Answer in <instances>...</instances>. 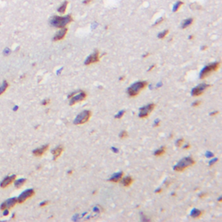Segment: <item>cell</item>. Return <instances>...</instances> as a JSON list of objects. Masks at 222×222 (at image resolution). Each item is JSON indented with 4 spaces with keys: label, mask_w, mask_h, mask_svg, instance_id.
Segmentation results:
<instances>
[{
    "label": "cell",
    "mask_w": 222,
    "mask_h": 222,
    "mask_svg": "<svg viewBox=\"0 0 222 222\" xmlns=\"http://www.w3.org/2000/svg\"><path fill=\"white\" fill-rule=\"evenodd\" d=\"M149 85V83L146 82V81H139L135 83L134 84H132L128 89V95L129 97H135L137 96L143 90H145Z\"/></svg>",
    "instance_id": "6da1fadb"
},
{
    "label": "cell",
    "mask_w": 222,
    "mask_h": 222,
    "mask_svg": "<svg viewBox=\"0 0 222 222\" xmlns=\"http://www.w3.org/2000/svg\"><path fill=\"white\" fill-rule=\"evenodd\" d=\"M73 21V18L71 15H67L64 17H59V16H54L51 20V24L53 27L56 28H64L67 24H70Z\"/></svg>",
    "instance_id": "7a4b0ae2"
},
{
    "label": "cell",
    "mask_w": 222,
    "mask_h": 222,
    "mask_svg": "<svg viewBox=\"0 0 222 222\" xmlns=\"http://www.w3.org/2000/svg\"><path fill=\"white\" fill-rule=\"evenodd\" d=\"M194 164H195V160L193 157H185L174 167V170L176 172H183L184 170L194 166Z\"/></svg>",
    "instance_id": "3957f363"
},
{
    "label": "cell",
    "mask_w": 222,
    "mask_h": 222,
    "mask_svg": "<svg viewBox=\"0 0 222 222\" xmlns=\"http://www.w3.org/2000/svg\"><path fill=\"white\" fill-rule=\"evenodd\" d=\"M87 98V93L83 90H77L71 93L69 96V100H70V105L77 104L78 103H82L83 102L85 99Z\"/></svg>",
    "instance_id": "277c9868"
},
{
    "label": "cell",
    "mask_w": 222,
    "mask_h": 222,
    "mask_svg": "<svg viewBox=\"0 0 222 222\" xmlns=\"http://www.w3.org/2000/svg\"><path fill=\"white\" fill-rule=\"evenodd\" d=\"M220 67V62H215V63H213L209 65L206 66L200 74V78L204 79L207 77L212 73L217 71Z\"/></svg>",
    "instance_id": "5b68a950"
},
{
    "label": "cell",
    "mask_w": 222,
    "mask_h": 222,
    "mask_svg": "<svg viewBox=\"0 0 222 222\" xmlns=\"http://www.w3.org/2000/svg\"><path fill=\"white\" fill-rule=\"evenodd\" d=\"M92 116V112L90 110H83L77 116V117L74 120L75 125L84 124L90 121Z\"/></svg>",
    "instance_id": "8992f818"
},
{
    "label": "cell",
    "mask_w": 222,
    "mask_h": 222,
    "mask_svg": "<svg viewBox=\"0 0 222 222\" xmlns=\"http://www.w3.org/2000/svg\"><path fill=\"white\" fill-rule=\"evenodd\" d=\"M155 103H149V104L142 107L140 109V112H139V117L142 118V119L148 117L151 114V112L155 109Z\"/></svg>",
    "instance_id": "52a82bcc"
},
{
    "label": "cell",
    "mask_w": 222,
    "mask_h": 222,
    "mask_svg": "<svg viewBox=\"0 0 222 222\" xmlns=\"http://www.w3.org/2000/svg\"><path fill=\"white\" fill-rule=\"evenodd\" d=\"M210 88V85L207 84V83H201V84L198 85V86H196L195 88H194L193 90H192V92H191V95L193 96H201L203 95L205 91Z\"/></svg>",
    "instance_id": "ba28073f"
},
{
    "label": "cell",
    "mask_w": 222,
    "mask_h": 222,
    "mask_svg": "<svg viewBox=\"0 0 222 222\" xmlns=\"http://www.w3.org/2000/svg\"><path fill=\"white\" fill-rule=\"evenodd\" d=\"M101 59V56H100V52L99 51H95L94 53H92L91 55H90L87 59L85 60L84 64L86 66L91 65V64H96L100 61Z\"/></svg>",
    "instance_id": "9c48e42d"
},
{
    "label": "cell",
    "mask_w": 222,
    "mask_h": 222,
    "mask_svg": "<svg viewBox=\"0 0 222 222\" xmlns=\"http://www.w3.org/2000/svg\"><path fill=\"white\" fill-rule=\"evenodd\" d=\"M35 195V190L34 189H28L26 191H24L21 195L17 199L18 200V203H24L25 201H27L28 199L31 198Z\"/></svg>",
    "instance_id": "30bf717a"
},
{
    "label": "cell",
    "mask_w": 222,
    "mask_h": 222,
    "mask_svg": "<svg viewBox=\"0 0 222 222\" xmlns=\"http://www.w3.org/2000/svg\"><path fill=\"white\" fill-rule=\"evenodd\" d=\"M18 203V200L17 198H12V199H10L8 200L7 201L4 202L1 206V210H5V209H11L13 207L16 206V204Z\"/></svg>",
    "instance_id": "8fae6325"
},
{
    "label": "cell",
    "mask_w": 222,
    "mask_h": 222,
    "mask_svg": "<svg viewBox=\"0 0 222 222\" xmlns=\"http://www.w3.org/2000/svg\"><path fill=\"white\" fill-rule=\"evenodd\" d=\"M67 32H68V29H67L66 27H64V28H61V30L54 36L53 41H54V42H58V41L63 40L66 37Z\"/></svg>",
    "instance_id": "7c38bea8"
},
{
    "label": "cell",
    "mask_w": 222,
    "mask_h": 222,
    "mask_svg": "<svg viewBox=\"0 0 222 222\" xmlns=\"http://www.w3.org/2000/svg\"><path fill=\"white\" fill-rule=\"evenodd\" d=\"M49 148H50V145H48V144L47 145H44V146H42V147H40V148H38V149H35V150L33 151V155L37 157L43 156L46 152L48 151Z\"/></svg>",
    "instance_id": "4fadbf2b"
},
{
    "label": "cell",
    "mask_w": 222,
    "mask_h": 222,
    "mask_svg": "<svg viewBox=\"0 0 222 222\" xmlns=\"http://www.w3.org/2000/svg\"><path fill=\"white\" fill-rule=\"evenodd\" d=\"M16 178H17V175H13L11 176H7L2 182L0 184V187L2 188H5L7 187H9L10 185H11L12 183L16 181Z\"/></svg>",
    "instance_id": "5bb4252c"
},
{
    "label": "cell",
    "mask_w": 222,
    "mask_h": 222,
    "mask_svg": "<svg viewBox=\"0 0 222 222\" xmlns=\"http://www.w3.org/2000/svg\"><path fill=\"white\" fill-rule=\"evenodd\" d=\"M64 148L63 147V146H58V147H57V148H55L54 149L52 150V155H53V159H54V161H57V159L58 158V157L61 156V155H62V153L64 152Z\"/></svg>",
    "instance_id": "9a60e30c"
},
{
    "label": "cell",
    "mask_w": 222,
    "mask_h": 222,
    "mask_svg": "<svg viewBox=\"0 0 222 222\" xmlns=\"http://www.w3.org/2000/svg\"><path fill=\"white\" fill-rule=\"evenodd\" d=\"M124 175L123 172H119V173H116L113 176L109 179V181L114 183H118L120 182L122 179V177Z\"/></svg>",
    "instance_id": "2e32d148"
},
{
    "label": "cell",
    "mask_w": 222,
    "mask_h": 222,
    "mask_svg": "<svg viewBox=\"0 0 222 222\" xmlns=\"http://www.w3.org/2000/svg\"><path fill=\"white\" fill-rule=\"evenodd\" d=\"M121 181H122V185H123L124 187L129 188V187H130L131 185L133 184V182H134V179H133L131 176L122 177V179Z\"/></svg>",
    "instance_id": "e0dca14e"
},
{
    "label": "cell",
    "mask_w": 222,
    "mask_h": 222,
    "mask_svg": "<svg viewBox=\"0 0 222 222\" xmlns=\"http://www.w3.org/2000/svg\"><path fill=\"white\" fill-rule=\"evenodd\" d=\"M203 214H204L203 211L195 208L191 212V217L194 218V219H198V218H200L201 216Z\"/></svg>",
    "instance_id": "ac0fdd59"
},
{
    "label": "cell",
    "mask_w": 222,
    "mask_h": 222,
    "mask_svg": "<svg viewBox=\"0 0 222 222\" xmlns=\"http://www.w3.org/2000/svg\"><path fill=\"white\" fill-rule=\"evenodd\" d=\"M166 147H162L161 149H157L155 153H154V155L156 157H160V156H162L163 155H165V153H166Z\"/></svg>",
    "instance_id": "d6986e66"
},
{
    "label": "cell",
    "mask_w": 222,
    "mask_h": 222,
    "mask_svg": "<svg viewBox=\"0 0 222 222\" xmlns=\"http://www.w3.org/2000/svg\"><path fill=\"white\" fill-rule=\"evenodd\" d=\"M68 4H69V2L68 1H64L63 4H62V5L59 7L58 10H57V11H58L60 14H64L66 11V9H67V6H68Z\"/></svg>",
    "instance_id": "ffe728a7"
},
{
    "label": "cell",
    "mask_w": 222,
    "mask_h": 222,
    "mask_svg": "<svg viewBox=\"0 0 222 222\" xmlns=\"http://www.w3.org/2000/svg\"><path fill=\"white\" fill-rule=\"evenodd\" d=\"M193 23H194V18H188V19L184 20L182 23V25H181V28L186 29V28L189 27L191 24H193Z\"/></svg>",
    "instance_id": "44dd1931"
},
{
    "label": "cell",
    "mask_w": 222,
    "mask_h": 222,
    "mask_svg": "<svg viewBox=\"0 0 222 222\" xmlns=\"http://www.w3.org/2000/svg\"><path fill=\"white\" fill-rule=\"evenodd\" d=\"M8 87H9V83H8V82H7V81H5V82L3 83V84L0 86V96H1V95H3L5 92L6 91V90L8 89Z\"/></svg>",
    "instance_id": "7402d4cb"
},
{
    "label": "cell",
    "mask_w": 222,
    "mask_h": 222,
    "mask_svg": "<svg viewBox=\"0 0 222 222\" xmlns=\"http://www.w3.org/2000/svg\"><path fill=\"white\" fill-rule=\"evenodd\" d=\"M26 182V180L25 179H20V180H18L15 181V187L17 188H20L21 187H23L24 184Z\"/></svg>",
    "instance_id": "603a6c76"
},
{
    "label": "cell",
    "mask_w": 222,
    "mask_h": 222,
    "mask_svg": "<svg viewBox=\"0 0 222 222\" xmlns=\"http://www.w3.org/2000/svg\"><path fill=\"white\" fill-rule=\"evenodd\" d=\"M183 5H184V3H183L182 1H178L176 4L175 5L174 10H173V11H178L180 10V8Z\"/></svg>",
    "instance_id": "cb8c5ba5"
},
{
    "label": "cell",
    "mask_w": 222,
    "mask_h": 222,
    "mask_svg": "<svg viewBox=\"0 0 222 222\" xmlns=\"http://www.w3.org/2000/svg\"><path fill=\"white\" fill-rule=\"evenodd\" d=\"M169 33V31L168 30H166V31H164L163 32H162V33H160L159 35H158V38H160V39H163V38H165L166 37H167V35Z\"/></svg>",
    "instance_id": "d4e9b609"
},
{
    "label": "cell",
    "mask_w": 222,
    "mask_h": 222,
    "mask_svg": "<svg viewBox=\"0 0 222 222\" xmlns=\"http://www.w3.org/2000/svg\"><path fill=\"white\" fill-rule=\"evenodd\" d=\"M128 136H129V134H128V132L126 130H122L120 133V135H119V137L121 138V139H126Z\"/></svg>",
    "instance_id": "484cf974"
},
{
    "label": "cell",
    "mask_w": 222,
    "mask_h": 222,
    "mask_svg": "<svg viewBox=\"0 0 222 222\" xmlns=\"http://www.w3.org/2000/svg\"><path fill=\"white\" fill-rule=\"evenodd\" d=\"M124 114H125V111L124 110H122V111H120L119 113H118L117 115L115 116V118L116 119H121V118L123 116H124Z\"/></svg>",
    "instance_id": "4316f807"
},
{
    "label": "cell",
    "mask_w": 222,
    "mask_h": 222,
    "mask_svg": "<svg viewBox=\"0 0 222 222\" xmlns=\"http://www.w3.org/2000/svg\"><path fill=\"white\" fill-rule=\"evenodd\" d=\"M183 142H184V139H183V138H181V139H179V140L176 142V146L178 148H181V147L182 146Z\"/></svg>",
    "instance_id": "83f0119b"
},
{
    "label": "cell",
    "mask_w": 222,
    "mask_h": 222,
    "mask_svg": "<svg viewBox=\"0 0 222 222\" xmlns=\"http://www.w3.org/2000/svg\"><path fill=\"white\" fill-rule=\"evenodd\" d=\"M201 104H202V102L201 100H198V101H196V102H194L193 103V107H198V106H200Z\"/></svg>",
    "instance_id": "f1b7e54d"
},
{
    "label": "cell",
    "mask_w": 222,
    "mask_h": 222,
    "mask_svg": "<svg viewBox=\"0 0 222 222\" xmlns=\"http://www.w3.org/2000/svg\"><path fill=\"white\" fill-rule=\"evenodd\" d=\"M50 103H51V100H50V99H45V100H44L43 103H42V104L44 105V106H47V105H49Z\"/></svg>",
    "instance_id": "f546056e"
},
{
    "label": "cell",
    "mask_w": 222,
    "mask_h": 222,
    "mask_svg": "<svg viewBox=\"0 0 222 222\" xmlns=\"http://www.w3.org/2000/svg\"><path fill=\"white\" fill-rule=\"evenodd\" d=\"M163 20H164L163 18H160V19H158L156 21V23H155V24H154V26H156V25H158V24H161V23H162V22Z\"/></svg>",
    "instance_id": "4dcf8cb0"
},
{
    "label": "cell",
    "mask_w": 222,
    "mask_h": 222,
    "mask_svg": "<svg viewBox=\"0 0 222 222\" xmlns=\"http://www.w3.org/2000/svg\"><path fill=\"white\" fill-rule=\"evenodd\" d=\"M49 201H44V202H43V203H41L40 204V207H45V206H47V205H49Z\"/></svg>",
    "instance_id": "1f68e13d"
},
{
    "label": "cell",
    "mask_w": 222,
    "mask_h": 222,
    "mask_svg": "<svg viewBox=\"0 0 222 222\" xmlns=\"http://www.w3.org/2000/svg\"><path fill=\"white\" fill-rule=\"evenodd\" d=\"M218 114H219V111H214V112L211 113V114H210V116H214L218 115Z\"/></svg>",
    "instance_id": "d6a6232c"
},
{
    "label": "cell",
    "mask_w": 222,
    "mask_h": 222,
    "mask_svg": "<svg viewBox=\"0 0 222 222\" xmlns=\"http://www.w3.org/2000/svg\"><path fill=\"white\" fill-rule=\"evenodd\" d=\"M92 1H93V0H85V1H83V4H84V5H89V4H90V2H92Z\"/></svg>",
    "instance_id": "836d02e7"
},
{
    "label": "cell",
    "mask_w": 222,
    "mask_h": 222,
    "mask_svg": "<svg viewBox=\"0 0 222 222\" xmlns=\"http://www.w3.org/2000/svg\"><path fill=\"white\" fill-rule=\"evenodd\" d=\"M184 149H190V144H187L184 148H183Z\"/></svg>",
    "instance_id": "e575fe53"
},
{
    "label": "cell",
    "mask_w": 222,
    "mask_h": 222,
    "mask_svg": "<svg viewBox=\"0 0 222 222\" xmlns=\"http://www.w3.org/2000/svg\"><path fill=\"white\" fill-rule=\"evenodd\" d=\"M217 161H218V159H214V162H210V163H209V165H210V166H212L213 164L215 163Z\"/></svg>",
    "instance_id": "d590c367"
},
{
    "label": "cell",
    "mask_w": 222,
    "mask_h": 222,
    "mask_svg": "<svg viewBox=\"0 0 222 222\" xmlns=\"http://www.w3.org/2000/svg\"><path fill=\"white\" fill-rule=\"evenodd\" d=\"M160 123H161V122H160V121H157L155 123V127H158V126H159V124H160Z\"/></svg>",
    "instance_id": "8d00e7d4"
},
{
    "label": "cell",
    "mask_w": 222,
    "mask_h": 222,
    "mask_svg": "<svg viewBox=\"0 0 222 222\" xmlns=\"http://www.w3.org/2000/svg\"><path fill=\"white\" fill-rule=\"evenodd\" d=\"M162 188H160V189H158L155 191V193H156V194H158V193H162Z\"/></svg>",
    "instance_id": "74e56055"
},
{
    "label": "cell",
    "mask_w": 222,
    "mask_h": 222,
    "mask_svg": "<svg viewBox=\"0 0 222 222\" xmlns=\"http://www.w3.org/2000/svg\"><path fill=\"white\" fill-rule=\"evenodd\" d=\"M155 65L151 66V67H150V69H149V71H151V70H153V69H154V68H155Z\"/></svg>",
    "instance_id": "f35d334b"
},
{
    "label": "cell",
    "mask_w": 222,
    "mask_h": 222,
    "mask_svg": "<svg viewBox=\"0 0 222 222\" xmlns=\"http://www.w3.org/2000/svg\"><path fill=\"white\" fill-rule=\"evenodd\" d=\"M221 201H222V198H221V197H220V198H219V200H218V201L220 203V202H221Z\"/></svg>",
    "instance_id": "ab89813d"
}]
</instances>
